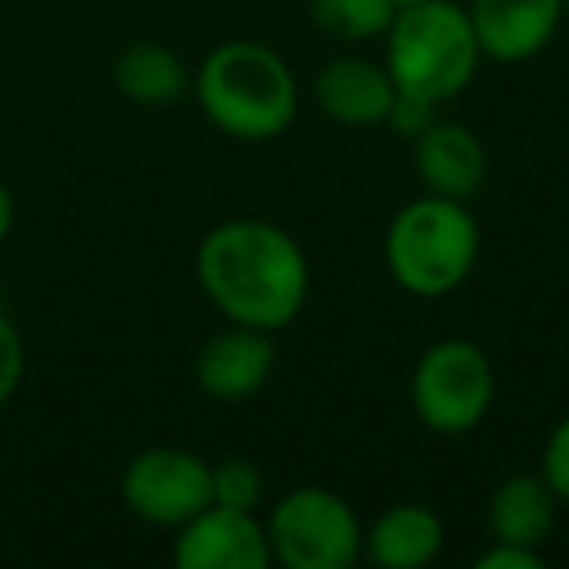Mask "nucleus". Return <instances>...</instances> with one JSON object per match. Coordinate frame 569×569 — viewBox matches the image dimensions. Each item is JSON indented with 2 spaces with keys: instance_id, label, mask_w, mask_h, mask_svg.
Here are the masks:
<instances>
[{
  "instance_id": "nucleus-6",
  "label": "nucleus",
  "mask_w": 569,
  "mask_h": 569,
  "mask_svg": "<svg viewBox=\"0 0 569 569\" xmlns=\"http://www.w3.org/2000/svg\"><path fill=\"white\" fill-rule=\"evenodd\" d=\"M496 402V367L488 351L465 336H445L418 356L410 375V406L426 429L460 437L483 426Z\"/></svg>"
},
{
  "instance_id": "nucleus-23",
  "label": "nucleus",
  "mask_w": 569,
  "mask_h": 569,
  "mask_svg": "<svg viewBox=\"0 0 569 569\" xmlns=\"http://www.w3.org/2000/svg\"><path fill=\"white\" fill-rule=\"evenodd\" d=\"M395 4H398V9H402V4H418V0H395Z\"/></svg>"
},
{
  "instance_id": "nucleus-5",
  "label": "nucleus",
  "mask_w": 569,
  "mask_h": 569,
  "mask_svg": "<svg viewBox=\"0 0 569 569\" xmlns=\"http://www.w3.org/2000/svg\"><path fill=\"white\" fill-rule=\"evenodd\" d=\"M273 566L284 569H351L363 558V522L332 488L305 483L284 491L266 515Z\"/></svg>"
},
{
  "instance_id": "nucleus-24",
  "label": "nucleus",
  "mask_w": 569,
  "mask_h": 569,
  "mask_svg": "<svg viewBox=\"0 0 569 569\" xmlns=\"http://www.w3.org/2000/svg\"><path fill=\"white\" fill-rule=\"evenodd\" d=\"M561 12H566V20H569V0H561Z\"/></svg>"
},
{
  "instance_id": "nucleus-13",
  "label": "nucleus",
  "mask_w": 569,
  "mask_h": 569,
  "mask_svg": "<svg viewBox=\"0 0 569 569\" xmlns=\"http://www.w3.org/2000/svg\"><path fill=\"white\" fill-rule=\"evenodd\" d=\"M445 550V522L426 503H395L363 527V558L382 569H426Z\"/></svg>"
},
{
  "instance_id": "nucleus-11",
  "label": "nucleus",
  "mask_w": 569,
  "mask_h": 569,
  "mask_svg": "<svg viewBox=\"0 0 569 569\" xmlns=\"http://www.w3.org/2000/svg\"><path fill=\"white\" fill-rule=\"evenodd\" d=\"M465 12L472 20L480 56L496 59V63L535 59L538 51L550 48L566 20L561 0H472Z\"/></svg>"
},
{
  "instance_id": "nucleus-21",
  "label": "nucleus",
  "mask_w": 569,
  "mask_h": 569,
  "mask_svg": "<svg viewBox=\"0 0 569 569\" xmlns=\"http://www.w3.org/2000/svg\"><path fill=\"white\" fill-rule=\"evenodd\" d=\"M472 566L476 569H542L546 558H542V550H530V546H515V542H496V538H491V546L476 553Z\"/></svg>"
},
{
  "instance_id": "nucleus-22",
  "label": "nucleus",
  "mask_w": 569,
  "mask_h": 569,
  "mask_svg": "<svg viewBox=\"0 0 569 569\" xmlns=\"http://www.w3.org/2000/svg\"><path fill=\"white\" fill-rule=\"evenodd\" d=\"M12 222H17V199H12L9 183L0 180V246L12 234Z\"/></svg>"
},
{
  "instance_id": "nucleus-16",
  "label": "nucleus",
  "mask_w": 569,
  "mask_h": 569,
  "mask_svg": "<svg viewBox=\"0 0 569 569\" xmlns=\"http://www.w3.org/2000/svg\"><path fill=\"white\" fill-rule=\"evenodd\" d=\"M395 12V0H309L312 24L340 43L379 40V36H387Z\"/></svg>"
},
{
  "instance_id": "nucleus-8",
  "label": "nucleus",
  "mask_w": 569,
  "mask_h": 569,
  "mask_svg": "<svg viewBox=\"0 0 569 569\" xmlns=\"http://www.w3.org/2000/svg\"><path fill=\"white\" fill-rule=\"evenodd\" d=\"M172 561L180 569H266L269 558L266 522L258 511H234V507L207 503L176 527Z\"/></svg>"
},
{
  "instance_id": "nucleus-17",
  "label": "nucleus",
  "mask_w": 569,
  "mask_h": 569,
  "mask_svg": "<svg viewBox=\"0 0 569 569\" xmlns=\"http://www.w3.org/2000/svg\"><path fill=\"white\" fill-rule=\"evenodd\" d=\"M266 496V476L253 460L230 457L211 465V503L234 507V511H258Z\"/></svg>"
},
{
  "instance_id": "nucleus-2",
  "label": "nucleus",
  "mask_w": 569,
  "mask_h": 569,
  "mask_svg": "<svg viewBox=\"0 0 569 569\" xmlns=\"http://www.w3.org/2000/svg\"><path fill=\"white\" fill-rule=\"evenodd\" d=\"M196 98L219 133L246 144L277 141L301 110L289 63L258 40L219 43L199 63Z\"/></svg>"
},
{
  "instance_id": "nucleus-19",
  "label": "nucleus",
  "mask_w": 569,
  "mask_h": 569,
  "mask_svg": "<svg viewBox=\"0 0 569 569\" xmlns=\"http://www.w3.org/2000/svg\"><path fill=\"white\" fill-rule=\"evenodd\" d=\"M542 480L550 483L561 503H569V413L550 429L542 445Z\"/></svg>"
},
{
  "instance_id": "nucleus-9",
  "label": "nucleus",
  "mask_w": 569,
  "mask_h": 569,
  "mask_svg": "<svg viewBox=\"0 0 569 569\" xmlns=\"http://www.w3.org/2000/svg\"><path fill=\"white\" fill-rule=\"evenodd\" d=\"M273 332L230 325L214 332L196 356V387L214 402H246L273 379Z\"/></svg>"
},
{
  "instance_id": "nucleus-1",
  "label": "nucleus",
  "mask_w": 569,
  "mask_h": 569,
  "mask_svg": "<svg viewBox=\"0 0 569 569\" xmlns=\"http://www.w3.org/2000/svg\"><path fill=\"white\" fill-rule=\"evenodd\" d=\"M196 277L207 301L230 325L281 332L309 301V258L301 242L269 219L214 222L196 250Z\"/></svg>"
},
{
  "instance_id": "nucleus-4",
  "label": "nucleus",
  "mask_w": 569,
  "mask_h": 569,
  "mask_svg": "<svg viewBox=\"0 0 569 569\" xmlns=\"http://www.w3.org/2000/svg\"><path fill=\"white\" fill-rule=\"evenodd\" d=\"M480 261V227L468 203L418 196L387 227V269L418 301L457 293Z\"/></svg>"
},
{
  "instance_id": "nucleus-12",
  "label": "nucleus",
  "mask_w": 569,
  "mask_h": 569,
  "mask_svg": "<svg viewBox=\"0 0 569 569\" xmlns=\"http://www.w3.org/2000/svg\"><path fill=\"white\" fill-rule=\"evenodd\" d=\"M317 106L332 121L351 129L387 126V113L398 98V87L382 63L359 56H336L317 71L312 82Z\"/></svg>"
},
{
  "instance_id": "nucleus-15",
  "label": "nucleus",
  "mask_w": 569,
  "mask_h": 569,
  "mask_svg": "<svg viewBox=\"0 0 569 569\" xmlns=\"http://www.w3.org/2000/svg\"><path fill=\"white\" fill-rule=\"evenodd\" d=\"M113 87L144 110L176 106L191 87V71L172 48L157 40H137L113 59Z\"/></svg>"
},
{
  "instance_id": "nucleus-10",
  "label": "nucleus",
  "mask_w": 569,
  "mask_h": 569,
  "mask_svg": "<svg viewBox=\"0 0 569 569\" xmlns=\"http://www.w3.org/2000/svg\"><path fill=\"white\" fill-rule=\"evenodd\" d=\"M413 176L429 196L472 203L488 180V149L480 133L465 121L437 118L429 129L413 137Z\"/></svg>"
},
{
  "instance_id": "nucleus-7",
  "label": "nucleus",
  "mask_w": 569,
  "mask_h": 569,
  "mask_svg": "<svg viewBox=\"0 0 569 569\" xmlns=\"http://www.w3.org/2000/svg\"><path fill=\"white\" fill-rule=\"evenodd\" d=\"M121 499L141 522L176 530L211 503V465L180 445H149L121 472Z\"/></svg>"
},
{
  "instance_id": "nucleus-18",
  "label": "nucleus",
  "mask_w": 569,
  "mask_h": 569,
  "mask_svg": "<svg viewBox=\"0 0 569 569\" xmlns=\"http://www.w3.org/2000/svg\"><path fill=\"white\" fill-rule=\"evenodd\" d=\"M28 371V351H24V336L12 325L4 312H0V406H9L17 398L20 382Z\"/></svg>"
},
{
  "instance_id": "nucleus-20",
  "label": "nucleus",
  "mask_w": 569,
  "mask_h": 569,
  "mask_svg": "<svg viewBox=\"0 0 569 569\" xmlns=\"http://www.w3.org/2000/svg\"><path fill=\"white\" fill-rule=\"evenodd\" d=\"M441 106L433 102H421V98H410V94H398L395 106H390L387 113V126L395 129L398 137H406V141H413V137L421 133V129H429L437 118H441Z\"/></svg>"
},
{
  "instance_id": "nucleus-3",
  "label": "nucleus",
  "mask_w": 569,
  "mask_h": 569,
  "mask_svg": "<svg viewBox=\"0 0 569 569\" xmlns=\"http://www.w3.org/2000/svg\"><path fill=\"white\" fill-rule=\"evenodd\" d=\"M480 43L472 20L452 0L402 4L387 28V71L398 94L421 102H452L480 71Z\"/></svg>"
},
{
  "instance_id": "nucleus-14",
  "label": "nucleus",
  "mask_w": 569,
  "mask_h": 569,
  "mask_svg": "<svg viewBox=\"0 0 569 569\" xmlns=\"http://www.w3.org/2000/svg\"><path fill=\"white\" fill-rule=\"evenodd\" d=\"M558 503L553 488L542 480V472H511L496 483L488 499V530L496 542H515L542 550L546 538L558 522Z\"/></svg>"
}]
</instances>
